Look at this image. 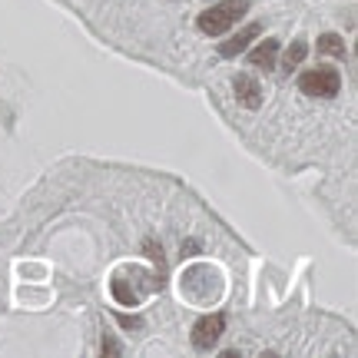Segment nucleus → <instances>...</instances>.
<instances>
[{"label": "nucleus", "instance_id": "obj_1", "mask_svg": "<svg viewBox=\"0 0 358 358\" xmlns=\"http://www.w3.org/2000/svg\"><path fill=\"white\" fill-rule=\"evenodd\" d=\"M245 0H222V3H216V7H209L206 13H199V30L203 34H209V37H222L226 30H232L236 27V20L245 13Z\"/></svg>", "mask_w": 358, "mask_h": 358}, {"label": "nucleus", "instance_id": "obj_2", "mask_svg": "<svg viewBox=\"0 0 358 358\" xmlns=\"http://www.w3.org/2000/svg\"><path fill=\"white\" fill-rule=\"evenodd\" d=\"M299 90L308 93V96H325V100H329V96H338L342 77H338V70H332V66H315V70L302 73Z\"/></svg>", "mask_w": 358, "mask_h": 358}, {"label": "nucleus", "instance_id": "obj_3", "mask_svg": "<svg viewBox=\"0 0 358 358\" xmlns=\"http://www.w3.org/2000/svg\"><path fill=\"white\" fill-rule=\"evenodd\" d=\"M226 332V315H206L192 325V348L196 352H213L219 345V338Z\"/></svg>", "mask_w": 358, "mask_h": 358}, {"label": "nucleus", "instance_id": "obj_4", "mask_svg": "<svg viewBox=\"0 0 358 358\" xmlns=\"http://www.w3.org/2000/svg\"><path fill=\"white\" fill-rule=\"evenodd\" d=\"M232 90H236V100L243 103L245 110H259V106H262V87H259L249 73H239L236 83H232Z\"/></svg>", "mask_w": 358, "mask_h": 358}, {"label": "nucleus", "instance_id": "obj_5", "mask_svg": "<svg viewBox=\"0 0 358 358\" xmlns=\"http://www.w3.org/2000/svg\"><path fill=\"white\" fill-rule=\"evenodd\" d=\"M259 34H262V27H259V24H249L245 30H239L236 37H229L226 43H219V53H222V57H236V53H243L245 47H249V43L259 37Z\"/></svg>", "mask_w": 358, "mask_h": 358}, {"label": "nucleus", "instance_id": "obj_6", "mask_svg": "<svg viewBox=\"0 0 358 358\" xmlns=\"http://www.w3.org/2000/svg\"><path fill=\"white\" fill-rule=\"evenodd\" d=\"M275 57H279V40H262L256 50L249 53V66L272 70V66H275Z\"/></svg>", "mask_w": 358, "mask_h": 358}, {"label": "nucleus", "instance_id": "obj_7", "mask_svg": "<svg viewBox=\"0 0 358 358\" xmlns=\"http://www.w3.org/2000/svg\"><path fill=\"white\" fill-rule=\"evenodd\" d=\"M306 53H308V43H306V40H292V47L282 53V70H285V73H289V70H295V66L306 60Z\"/></svg>", "mask_w": 358, "mask_h": 358}, {"label": "nucleus", "instance_id": "obj_8", "mask_svg": "<svg viewBox=\"0 0 358 358\" xmlns=\"http://www.w3.org/2000/svg\"><path fill=\"white\" fill-rule=\"evenodd\" d=\"M319 50L329 53V57H338V60H345V40L338 37V34H325L319 40Z\"/></svg>", "mask_w": 358, "mask_h": 358}, {"label": "nucleus", "instance_id": "obj_9", "mask_svg": "<svg viewBox=\"0 0 358 358\" xmlns=\"http://www.w3.org/2000/svg\"><path fill=\"white\" fill-rule=\"evenodd\" d=\"M113 295H116L120 306H136V302H140V295L133 292V289H127V282L123 279H113Z\"/></svg>", "mask_w": 358, "mask_h": 358}, {"label": "nucleus", "instance_id": "obj_10", "mask_svg": "<svg viewBox=\"0 0 358 358\" xmlns=\"http://www.w3.org/2000/svg\"><path fill=\"white\" fill-rule=\"evenodd\" d=\"M103 355H120V345H116L113 338H103Z\"/></svg>", "mask_w": 358, "mask_h": 358}]
</instances>
